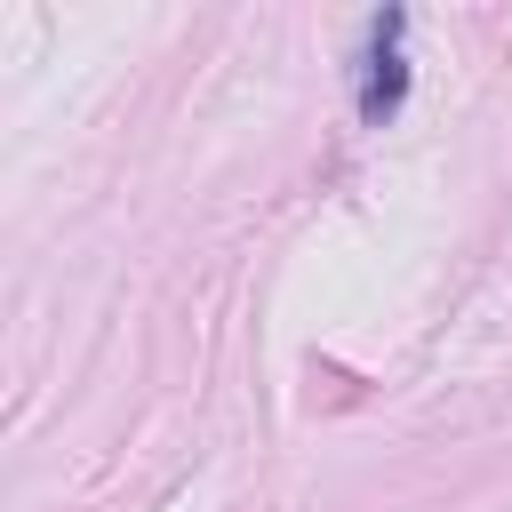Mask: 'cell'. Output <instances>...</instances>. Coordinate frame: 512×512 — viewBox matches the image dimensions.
<instances>
[{
  "label": "cell",
  "instance_id": "obj_1",
  "mask_svg": "<svg viewBox=\"0 0 512 512\" xmlns=\"http://www.w3.org/2000/svg\"><path fill=\"white\" fill-rule=\"evenodd\" d=\"M400 96H408V64H400V8H392V16H376V32H368V64H360V120H368V128H384V120L400 112Z\"/></svg>",
  "mask_w": 512,
  "mask_h": 512
}]
</instances>
